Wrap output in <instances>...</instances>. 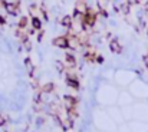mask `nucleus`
<instances>
[{
    "instance_id": "obj_2",
    "label": "nucleus",
    "mask_w": 148,
    "mask_h": 132,
    "mask_svg": "<svg viewBox=\"0 0 148 132\" xmlns=\"http://www.w3.org/2000/svg\"><path fill=\"white\" fill-rule=\"evenodd\" d=\"M65 65L68 69H75L78 66V59L75 56V52L71 49H66L65 52Z\"/></svg>"
},
{
    "instance_id": "obj_24",
    "label": "nucleus",
    "mask_w": 148,
    "mask_h": 132,
    "mask_svg": "<svg viewBox=\"0 0 148 132\" xmlns=\"http://www.w3.org/2000/svg\"><path fill=\"white\" fill-rule=\"evenodd\" d=\"M147 35H148V32H147Z\"/></svg>"
},
{
    "instance_id": "obj_21",
    "label": "nucleus",
    "mask_w": 148,
    "mask_h": 132,
    "mask_svg": "<svg viewBox=\"0 0 148 132\" xmlns=\"http://www.w3.org/2000/svg\"><path fill=\"white\" fill-rule=\"evenodd\" d=\"M128 4H131V6H135V4H138L140 3V0H125Z\"/></svg>"
},
{
    "instance_id": "obj_8",
    "label": "nucleus",
    "mask_w": 148,
    "mask_h": 132,
    "mask_svg": "<svg viewBox=\"0 0 148 132\" xmlns=\"http://www.w3.org/2000/svg\"><path fill=\"white\" fill-rule=\"evenodd\" d=\"M88 7H89V4H88V1L86 0H76L75 1V10H78L79 13H82V14H85L86 13V10H88Z\"/></svg>"
},
{
    "instance_id": "obj_12",
    "label": "nucleus",
    "mask_w": 148,
    "mask_h": 132,
    "mask_svg": "<svg viewBox=\"0 0 148 132\" xmlns=\"http://www.w3.org/2000/svg\"><path fill=\"white\" fill-rule=\"evenodd\" d=\"M130 12H131V4H128L127 1H124V3L121 4V13H124L125 16H128Z\"/></svg>"
},
{
    "instance_id": "obj_16",
    "label": "nucleus",
    "mask_w": 148,
    "mask_h": 132,
    "mask_svg": "<svg viewBox=\"0 0 148 132\" xmlns=\"http://www.w3.org/2000/svg\"><path fill=\"white\" fill-rule=\"evenodd\" d=\"M9 121H7V118H6V115H3V114H0V128H3V127H6V124H7Z\"/></svg>"
},
{
    "instance_id": "obj_3",
    "label": "nucleus",
    "mask_w": 148,
    "mask_h": 132,
    "mask_svg": "<svg viewBox=\"0 0 148 132\" xmlns=\"http://www.w3.org/2000/svg\"><path fill=\"white\" fill-rule=\"evenodd\" d=\"M52 44L58 49H62V50H66L69 49V44H68V36L65 35H58L52 39Z\"/></svg>"
},
{
    "instance_id": "obj_6",
    "label": "nucleus",
    "mask_w": 148,
    "mask_h": 132,
    "mask_svg": "<svg viewBox=\"0 0 148 132\" xmlns=\"http://www.w3.org/2000/svg\"><path fill=\"white\" fill-rule=\"evenodd\" d=\"M59 25H60V27H63V29H71L72 25H73L72 14H63V16L60 17V20H59Z\"/></svg>"
},
{
    "instance_id": "obj_22",
    "label": "nucleus",
    "mask_w": 148,
    "mask_h": 132,
    "mask_svg": "<svg viewBox=\"0 0 148 132\" xmlns=\"http://www.w3.org/2000/svg\"><path fill=\"white\" fill-rule=\"evenodd\" d=\"M143 60H144V65H145V68L148 69V55H144V57H143Z\"/></svg>"
},
{
    "instance_id": "obj_11",
    "label": "nucleus",
    "mask_w": 148,
    "mask_h": 132,
    "mask_svg": "<svg viewBox=\"0 0 148 132\" xmlns=\"http://www.w3.org/2000/svg\"><path fill=\"white\" fill-rule=\"evenodd\" d=\"M55 69H56V72L59 73V75H62V73H65L66 72V65H65V62H62V60H55Z\"/></svg>"
},
{
    "instance_id": "obj_1",
    "label": "nucleus",
    "mask_w": 148,
    "mask_h": 132,
    "mask_svg": "<svg viewBox=\"0 0 148 132\" xmlns=\"http://www.w3.org/2000/svg\"><path fill=\"white\" fill-rule=\"evenodd\" d=\"M62 105L65 109H71V108H78V103H79V98H76L75 95H71V93H65L62 96Z\"/></svg>"
},
{
    "instance_id": "obj_19",
    "label": "nucleus",
    "mask_w": 148,
    "mask_h": 132,
    "mask_svg": "<svg viewBox=\"0 0 148 132\" xmlns=\"http://www.w3.org/2000/svg\"><path fill=\"white\" fill-rule=\"evenodd\" d=\"M26 33H27V35H29V38H30V36H33V35H36V33H38V30H36V29H33V27L30 26L29 29H26Z\"/></svg>"
},
{
    "instance_id": "obj_18",
    "label": "nucleus",
    "mask_w": 148,
    "mask_h": 132,
    "mask_svg": "<svg viewBox=\"0 0 148 132\" xmlns=\"http://www.w3.org/2000/svg\"><path fill=\"white\" fill-rule=\"evenodd\" d=\"M98 14H99V17H102V19H108L109 17L108 10H98Z\"/></svg>"
},
{
    "instance_id": "obj_7",
    "label": "nucleus",
    "mask_w": 148,
    "mask_h": 132,
    "mask_svg": "<svg viewBox=\"0 0 148 132\" xmlns=\"http://www.w3.org/2000/svg\"><path fill=\"white\" fill-rule=\"evenodd\" d=\"M30 26L33 29H36L38 32L39 30H43V20L39 17V16H32L30 17Z\"/></svg>"
},
{
    "instance_id": "obj_23",
    "label": "nucleus",
    "mask_w": 148,
    "mask_h": 132,
    "mask_svg": "<svg viewBox=\"0 0 148 132\" xmlns=\"http://www.w3.org/2000/svg\"><path fill=\"white\" fill-rule=\"evenodd\" d=\"M3 132H12V131H3Z\"/></svg>"
},
{
    "instance_id": "obj_4",
    "label": "nucleus",
    "mask_w": 148,
    "mask_h": 132,
    "mask_svg": "<svg viewBox=\"0 0 148 132\" xmlns=\"http://www.w3.org/2000/svg\"><path fill=\"white\" fill-rule=\"evenodd\" d=\"M23 65H25V69H26L27 76H29L30 79H33V78H35V70H36V66H35V63L32 62V59H30L29 56H26V57L23 59Z\"/></svg>"
},
{
    "instance_id": "obj_13",
    "label": "nucleus",
    "mask_w": 148,
    "mask_h": 132,
    "mask_svg": "<svg viewBox=\"0 0 148 132\" xmlns=\"http://www.w3.org/2000/svg\"><path fill=\"white\" fill-rule=\"evenodd\" d=\"M22 46H23V50H25V52H27V53H29V52H32V49H33V43H32V40H30V39H27L26 42H23Z\"/></svg>"
},
{
    "instance_id": "obj_17",
    "label": "nucleus",
    "mask_w": 148,
    "mask_h": 132,
    "mask_svg": "<svg viewBox=\"0 0 148 132\" xmlns=\"http://www.w3.org/2000/svg\"><path fill=\"white\" fill-rule=\"evenodd\" d=\"M43 36H45V30H39V32L36 33V40L40 43V42L43 40Z\"/></svg>"
},
{
    "instance_id": "obj_14",
    "label": "nucleus",
    "mask_w": 148,
    "mask_h": 132,
    "mask_svg": "<svg viewBox=\"0 0 148 132\" xmlns=\"http://www.w3.org/2000/svg\"><path fill=\"white\" fill-rule=\"evenodd\" d=\"M108 0H97V9L98 10H106Z\"/></svg>"
},
{
    "instance_id": "obj_15",
    "label": "nucleus",
    "mask_w": 148,
    "mask_h": 132,
    "mask_svg": "<svg viewBox=\"0 0 148 132\" xmlns=\"http://www.w3.org/2000/svg\"><path fill=\"white\" fill-rule=\"evenodd\" d=\"M45 122H46V121H45V118H43V116H38V118H36V121H35V124H36V127H38V128H40L42 125H45Z\"/></svg>"
},
{
    "instance_id": "obj_20",
    "label": "nucleus",
    "mask_w": 148,
    "mask_h": 132,
    "mask_svg": "<svg viewBox=\"0 0 148 132\" xmlns=\"http://www.w3.org/2000/svg\"><path fill=\"white\" fill-rule=\"evenodd\" d=\"M95 62H97V63H99V65H102V63H105V57H103L102 55H97Z\"/></svg>"
},
{
    "instance_id": "obj_5",
    "label": "nucleus",
    "mask_w": 148,
    "mask_h": 132,
    "mask_svg": "<svg viewBox=\"0 0 148 132\" xmlns=\"http://www.w3.org/2000/svg\"><path fill=\"white\" fill-rule=\"evenodd\" d=\"M109 50H111L112 53H116V55H121V53H122L124 47H122V44L119 43L118 38H112V39L109 40Z\"/></svg>"
},
{
    "instance_id": "obj_10",
    "label": "nucleus",
    "mask_w": 148,
    "mask_h": 132,
    "mask_svg": "<svg viewBox=\"0 0 148 132\" xmlns=\"http://www.w3.org/2000/svg\"><path fill=\"white\" fill-rule=\"evenodd\" d=\"M55 89H56V85H55L53 82H46V83H43V85H42L40 90H42V92H45V93L52 95V93L55 92Z\"/></svg>"
},
{
    "instance_id": "obj_9",
    "label": "nucleus",
    "mask_w": 148,
    "mask_h": 132,
    "mask_svg": "<svg viewBox=\"0 0 148 132\" xmlns=\"http://www.w3.org/2000/svg\"><path fill=\"white\" fill-rule=\"evenodd\" d=\"M29 23H30V19H29L27 16L22 14V16L19 17L17 23H16V27H19V29H23V30H26V29H27V26H29Z\"/></svg>"
}]
</instances>
